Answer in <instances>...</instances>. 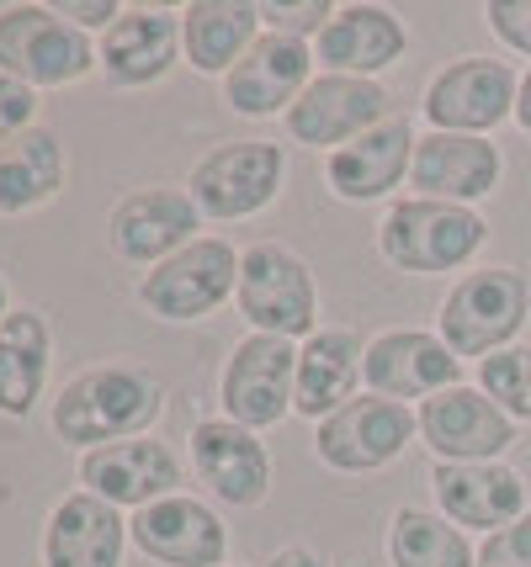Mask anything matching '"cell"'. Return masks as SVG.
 Instances as JSON below:
<instances>
[{
    "label": "cell",
    "mask_w": 531,
    "mask_h": 567,
    "mask_svg": "<svg viewBox=\"0 0 531 567\" xmlns=\"http://www.w3.org/2000/svg\"><path fill=\"white\" fill-rule=\"evenodd\" d=\"M165 398L144 371L127 367H96L80 371L64 393L53 398V430L59 441L70 445H118L144 435L154 420H160Z\"/></svg>",
    "instance_id": "obj_1"
},
{
    "label": "cell",
    "mask_w": 531,
    "mask_h": 567,
    "mask_svg": "<svg viewBox=\"0 0 531 567\" xmlns=\"http://www.w3.org/2000/svg\"><path fill=\"white\" fill-rule=\"evenodd\" d=\"M483 239H489V223H483L473 207L430 202V197L388 207V218H382V228H378L382 255H388L399 271H415V276H441V271L468 266L483 249Z\"/></svg>",
    "instance_id": "obj_2"
},
{
    "label": "cell",
    "mask_w": 531,
    "mask_h": 567,
    "mask_svg": "<svg viewBox=\"0 0 531 567\" xmlns=\"http://www.w3.org/2000/svg\"><path fill=\"white\" fill-rule=\"evenodd\" d=\"M531 313V281L510 266H489V271L462 276L452 297L441 302V340L457 361L479 355L489 361L494 350H510Z\"/></svg>",
    "instance_id": "obj_3"
},
{
    "label": "cell",
    "mask_w": 531,
    "mask_h": 567,
    "mask_svg": "<svg viewBox=\"0 0 531 567\" xmlns=\"http://www.w3.org/2000/svg\"><path fill=\"white\" fill-rule=\"evenodd\" d=\"M91 64H102V53L59 11L49 6H6L0 11V74H11L22 85H70Z\"/></svg>",
    "instance_id": "obj_4"
},
{
    "label": "cell",
    "mask_w": 531,
    "mask_h": 567,
    "mask_svg": "<svg viewBox=\"0 0 531 567\" xmlns=\"http://www.w3.org/2000/svg\"><path fill=\"white\" fill-rule=\"evenodd\" d=\"M239 313L261 329V334H308L314 340V319H319V292L308 266L282 245H255L239 255Z\"/></svg>",
    "instance_id": "obj_5"
},
{
    "label": "cell",
    "mask_w": 531,
    "mask_h": 567,
    "mask_svg": "<svg viewBox=\"0 0 531 567\" xmlns=\"http://www.w3.org/2000/svg\"><path fill=\"white\" fill-rule=\"evenodd\" d=\"M515 96H521V80H515L506 59H457L430 80L426 91L430 133H473V138H483L489 127L515 117Z\"/></svg>",
    "instance_id": "obj_6"
},
{
    "label": "cell",
    "mask_w": 531,
    "mask_h": 567,
    "mask_svg": "<svg viewBox=\"0 0 531 567\" xmlns=\"http://www.w3.org/2000/svg\"><path fill=\"white\" fill-rule=\"evenodd\" d=\"M228 292H239V260L224 239H192L181 255H171L139 281V302L171 323L203 319Z\"/></svg>",
    "instance_id": "obj_7"
},
{
    "label": "cell",
    "mask_w": 531,
    "mask_h": 567,
    "mask_svg": "<svg viewBox=\"0 0 531 567\" xmlns=\"http://www.w3.org/2000/svg\"><path fill=\"white\" fill-rule=\"evenodd\" d=\"M287 154L277 144H224L192 171V202L207 218H251L282 192Z\"/></svg>",
    "instance_id": "obj_8"
},
{
    "label": "cell",
    "mask_w": 531,
    "mask_h": 567,
    "mask_svg": "<svg viewBox=\"0 0 531 567\" xmlns=\"http://www.w3.org/2000/svg\"><path fill=\"white\" fill-rule=\"evenodd\" d=\"M298 398V350L277 334H251L224 367V414L245 430L277 424Z\"/></svg>",
    "instance_id": "obj_9"
},
{
    "label": "cell",
    "mask_w": 531,
    "mask_h": 567,
    "mask_svg": "<svg viewBox=\"0 0 531 567\" xmlns=\"http://www.w3.org/2000/svg\"><path fill=\"white\" fill-rule=\"evenodd\" d=\"M378 123H388V91L378 80H361V74H319L287 112V133L308 148H346Z\"/></svg>",
    "instance_id": "obj_10"
},
{
    "label": "cell",
    "mask_w": 531,
    "mask_h": 567,
    "mask_svg": "<svg viewBox=\"0 0 531 567\" xmlns=\"http://www.w3.org/2000/svg\"><path fill=\"white\" fill-rule=\"evenodd\" d=\"M415 430H420V414H409L405 403L351 398L340 414L319 424V456L335 472H378L405 451Z\"/></svg>",
    "instance_id": "obj_11"
},
{
    "label": "cell",
    "mask_w": 531,
    "mask_h": 567,
    "mask_svg": "<svg viewBox=\"0 0 531 567\" xmlns=\"http://www.w3.org/2000/svg\"><path fill=\"white\" fill-rule=\"evenodd\" d=\"M420 435L436 462H494L515 441V420L500 414L479 388H447L420 403Z\"/></svg>",
    "instance_id": "obj_12"
},
{
    "label": "cell",
    "mask_w": 531,
    "mask_h": 567,
    "mask_svg": "<svg viewBox=\"0 0 531 567\" xmlns=\"http://www.w3.org/2000/svg\"><path fill=\"white\" fill-rule=\"evenodd\" d=\"M197 218L203 213H197L192 192L150 186V192H133V197L118 202V213L106 218V239L133 266H165L171 255H181V249L192 245Z\"/></svg>",
    "instance_id": "obj_13"
},
{
    "label": "cell",
    "mask_w": 531,
    "mask_h": 567,
    "mask_svg": "<svg viewBox=\"0 0 531 567\" xmlns=\"http://www.w3.org/2000/svg\"><path fill=\"white\" fill-rule=\"evenodd\" d=\"M367 388L378 398H394V403H405V398H436L457 388V377H462V361H457L447 340L441 334H426V329H388L378 334L372 346H367Z\"/></svg>",
    "instance_id": "obj_14"
},
{
    "label": "cell",
    "mask_w": 531,
    "mask_h": 567,
    "mask_svg": "<svg viewBox=\"0 0 531 567\" xmlns=\"http://www.w3.org/2000/svg\"><path fill=\"white\" fill-rule=\"evenodd\" d=\"M127 536L139 542L144 557H154L165 567H218L228 551L224 519L213 515L207 504L181 494L144 504L139 515L127 519Z\"/></svg>",
    "instance_id": "obj_15"
},
{
    "label": "cell",
    "mask_w": 531,
    "mask_h": 567,
    "mask_svg": "<svg viewBox=\"0 0 531 567\" xmlns=\"http://www.w3.org/2000/svg\"><path fill=\"white\" fill-rule=\"evenodd\" d=\"M436 504L452 525H468V530H506L527 515V483L521 472L500 467V462H436Z\"/></svg>",
    "instance_id": "obj_16"
},
{
    "label": "cell",
    "mask_w": 531,
    "mask_h": 567,
    "mask_svg": "<svg viewBox=\"0 0 531 567\" xmlns=\"http://www.w3.org/2000/svg\"><path fill=\"white\" fill-rule=\"evenodd\" d=\"M308 64H314V53L308 43L298 38H282V32H266V38H255V49L224 74V96L234 112H245V117H272V112H293V101L304 96L308 85Z\"/></svg>",
    "instance_id": "obj_17"
},
{
    "label": "cell",
    "mask_w": 531,
    "mask_h": 567,
    "mask_svg": "<svg viewBox=\"0 0 531 567\" xmlns=\"http://www.w3.org/2000/svg\"><path fill=\"white\" fill-rule=\"evenodd\" d=\"M500 171H506L500 148L489 138H473V133H426L415 144V165H409L420 197L457 202V207L489 197L500 186Z\"/></svg>",
    "instance_id": "obj_18"
},
{
    "label": "cell",
    "mask_w": 531,
    "mask_h": 567,
    "mask_svg": "<svg viewBox=\"0 0 531 567\" xmlns=\"http://www.w3.org/2000/svg\"><path fill=\"white\" fill-rule=\"evenodd\" d=\"M80 477L96 498H106L112 509H144L154 498H171L181 483V462L171 456L165 441H118V445H96L85 451Z\"/></svg>",
    "instance_id": "obj_19"
},
{
    "label": "cell",
    "mask_w": 531,
    "mask_h": 567,
    "mask_svg": "<svg viewBox=\"0 0 531 567\" xmlns=\"http://www.w3.org/2000/svg\"><path fill=\"white\" fill-rule=\"evenodd\" d=\"M192 467H197V477H203L224 504H234V509L261 504L266 488H272L266 445L234 420H203L192 430Z\"/></svg>",
    "instance_id": "obj_20"
},
{
    "label": "cell",
    "mask_w": 531,
    "mask_h": 567,
    "mask_svg": "<svg viewBox=\"0 0 531 567\" xmlns=\"http://www.w3.org/2000/svg\"><path fill=\"white\" fill-rule=\"evenodd\" d=\"M127 519L96 494H70L53 504L43 530V567H123Z\"/></svg>",
    "instance_id": "obj_21"
},
{
    "label": "cell",
    "mask_w": 531,
    "mask_h": 567,
    "mask_svg": "<svg viewBox=\"0 0 531 567\" xmlns=\"http://www.w3.org/2000/svg\"><path fill=\"white\" fill-rule=\"evenodd\" d=\"M415 133H409V117H388L378 123L372 133H361L351 138L346 148H335L329 154V186H335V197L346 202H372L382 192H394L399 181H405V165H415Z\"/></svg>",
    "instance_id": "obj_22"
},
{
    "label": "cell",
    "mask_w": 531,
    "mask_h": 567,
    "mask_svg": "<svg viewBox=\"0 0 531 567\" xmlns=\"http://www.w3.org/2000/svg\"><path fill=\"white\" fill-rule=\"evenodd\" d=\"M176 43H181V22L171 11H160V6L123 11L102 38V70L118 85H154L176 64Z\"/></svg>",
    "instance_id": "obj_23"
},
{
    "label": "cell",
    "mask_w": 531,
    "mask_h": 567,
    "mask_svg": "<svg viewBox=\"0 0 531 567\" xmlns=\"http://www.w3.org/2000/svg\"><path fill=\"white\" fill-rule=\"evenodd\" d=\"M399 53H405V27L388 6H340L319 32V64H329L335 74L372 80Z\"/></svg>",
    "instance_id": "obj_24"
},
{
    "label": "cell",
    "mask_w": 531,
    "mask_h": 567,
    "mask_svg": "<svg viewBox=\"0 0 531 567\" xmlns=\"http://www.w3.org/2000/svg\"><path fill=\"white\" fill-rule=\"evenodd\" d=\"M361 361H367V350H361V340H356L351 329H319V334L298 350V398H293V409H298L304 420H319V424H325L329 414H340V409L351 403Z\"/></svg>",
    "instance_id": "obj_25"
},
{
    "label": "cell",
    "mask_w": 531,
    "mask_h": 567,
    "mask_svg": "<svg viewBox=\"0 0 531 567\" xmlns=\"http://www.w3.org/2000/svg\"><path fill=\"white\" fill-rule=\"evenodd\" d=\"M255 27H261V6L197 0L181 11V49L203 74H228L255 49Z\"/></svg>",
    "instance_id": "obj_26"
},
{
    "label": "cell",
    "mask_w": 531,
    "mask_h": 567,
    "mask_svg": "<svg viewBox=\"0 0 531 567\" xmlns=\"http://www.w3.org/2000/svg\"><path fill=\"white\" fill-rule=\"evenodd\" d=\"M64 186V148L49 127L0 144V213H32Z\"/></svg>",
    "instance_id": "obj_27"
},
{
    "label": "cell",
    "mask_w": 531,
    "mask_h": 567,
    "mask_svg": "<svg viewBox=\"0 0 531 567\" xmlns=\"http://www.w3.org/2000/svg\"><path fill=\"white\" fill-rule=\"evenodd\" d=\"M49 382V323L38 313H6L0 323V414H32Z\"/></svg>",
    "instance_id": "obj_28"
},
{
    "label": "cell",
    "mask_w": 531,
    "mask_h": 567,
    "mask_svg": "<svg viewBox=\"0 0 531 567\" xmlns=\"http://www.w3.org/2000/svg\"><path fill=\"white\" fill-rule=\"evenodd\" d=\"M388 557H394V567H479V551L468 546V536L441 515H426V509L394 515Z\"/></svg>",
    "instance_id": "obj_29"
},
{
    "label": "cell",
    "mask_w": 531,
    "mask_h": 567,
    "mask_svg": "<svg viewBox=\"0 0 531 567\" xmlns=\"http://www.w3.org/2000/svg\"><path fill=\"white\" fill-rule=\"evenodd\" d=\"M479 393L510 420H531V346L494 350L479 361Z\"/></svg>",
    "instance_id": "obj_30"
},
{
    "label": "cell",
    "mask_w": 531,
    "mask_h": 567,
    "mask_svg": "<svg viewBox=\"0 0 531 567\" xmlns=\"http://www.w3.org/2000/svg\"><path fill=\"white\" fill-rule=\"evenodd\" d=\"M479 567H531V515H521L494 536H483Z\"/></svg>",
    "instance_id": "obj_31"
},
{
    "label": "cell",
    "mask_w": 531,
    "mask_h": 567,
    "mask_svg": "<svg viewBox=\"0 0 531 567\" xmlns=\"http://www.w3.org/2000/svg\"><path fill=\"white\" fill-rule=\"evenodd\" d=\"M329 11L325 0H304V6H261V22L272 27V32H282V38H298L304 43L308 32H325L329 27Z\"/></svg>",
    "instance_id": "obj_32"
},
{
    "label": "cell",
    "mask_w": 531,
    "mask_h": 567,
    "mask_svg": "<svg viewBox=\"0 0 531 567\" xmlns=\"http://www.w3.org/2000/svg\"><path fill=\"white\" fill-rule=\"evenodd\" d=\"M32 112H38V96H32V85L11 80V74H0V144L22 138L27 127H32Z\"/></svg>",
    "instance_id": "obj_33"
},
{
    "label": "cell",
    "mask_w": 531,
    "mask_h": 567,
    "mask_svg": "<svg viewBox=\"0 0 531 567\" xmlns=\"http://www.w3.org/2000/svg\"><path fill=\"white\" fill-rule=\"evenodd\" d=\"M489 27L500 32V43L515 53H531V0H494Z\"/></svg>",
    "instance_id": "obj_34"
},
{
    "label": "cell",
    "mask_w": 531,
    "mask_h": 567,
    "mask_svg": "<svg viewBox=\"0 0 531 567\" xmlns=\"http://www.w3.org/2000/svg\"><path fill=\"white\" fill-rule=\"evenodd\" d=\"M64 17H75L80 27H112L118 22V17H123V11H118V6H112V0H96V6H64Z\"/></svg>",
    "instance_id": "obj_35"
},
{
    "label": "cell",
    "mask_w": 531,
    "mask_h": 567,
    "mask_svg": "<svg viewBox=\"0 0 531 567\" xmlns=\"http://www.w3.org/2000/svg\"><path fill=\"white\" fill-rule=\"evenodd\" d=\"M266 567H325V563H319L314 551H304V546H287V551H277Z\"/></svg>",
    "instance_id": "obj_36"
},
{
    "label": "cell",
    "mask_w": 531,
    "mask_h": 567,
    "mask_svg": "<svg viewBox=\"0 0 531 567\" xmlns=\"http://www.w3.org/2000/svg\"><path fill=\"white\" fill-rule=\"evenodd\" d=\"M515 123L531 133V70H527V80H521V96H515Z\"/></svg>",
    "instance_id": "obj_37"
},
{
    "label": "cell",
    "mask_w": 531,
    "mask_h": 567,
    "mask_svg": "<svg viewBox=\"0 0 531 567\" xmlns=\"http://www.w3.org/2000/svg\"><path fill=\"white\" fill-rule=\"evenodd\" d=\"M0 323H6V281H0Z\"/></svg>",
    "instance_id": "obj_38"
}]
</instances>
